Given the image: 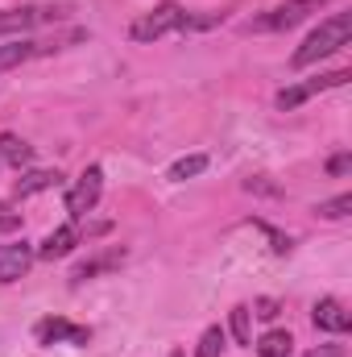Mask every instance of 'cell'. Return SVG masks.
I'll return each mask as SVG.
<instances>
[{
  "instance_id": "cell-1",
  "label": "cell",
  "mask_w": 352,
  "mask_h": 357,
  "mask_svg": "<svg viewBox=\"0 0 352 357\" xmlns=\"http://www.w3.org/2000/svg\"><path fill=\"white\" fill-rule=\"evenodd\" d=\"M352 38V17L349 13H332V17H323L319 21V29L290 54V67L294 71H303V67H311V63H319V59H328V54H336V50H344Z\"/></svg>"
},
{
  "instance_id": "cell-2",
  "label": "cell",
  "mask_w": 352,
  "mask_h": 357,
  "mask_svg": "<svg viewBox=\"0 0 352 357\" xmlns=\"http://www.w3.org/2000/svg\"><path fill=\"white\" fill-rule=\"evenodd\" d=\"M178 29H191V13L182 4H175V0H166V4H154L150 13H141L129 25V38L133 42H158V38L178 33Z\"/></svg>"
},
{
  "instance_id": "cell-3",
  "label": "cell",
  "mask_w": 352,
  "mask_h": 357,
  "mask_svg": "<svg viewBox=\"0 0 352 357\" xmlns=\"http://www.w3.org/2000/svg\"><path fill=\"white\" fill-rule=\"evenodd\" d=\"M328 0H286V4H278V8H269V13H262L249 29L253 33H282V29H294L298 21H307L311 13H319Z\"/></svg>"
},
{
  "instance_id": "cell-4",
  "label": "cell",
  "mask_w": 352,
  "mask_h": 357,
  "mask_svg": "<svg viewBox=\"0 0 352 357\" xmlns=\"http://www.w3.org/2000/svg\"><path fill=\"white\" fill-rule=\"evenodd\" d=\"M352 79V71H332V75H319V79H303V84H290V88H282L273 96V104L282 108V112H290V108H298V104H307L311 96H319V91H332V88H344Z\"/></svg>"
},
{
  "instance_id": "cell-5",
  "label": "cell",
  "mask_w": 352,
  "mask_h": 357,
  "mask_svg": "<svg viewBox=\"0 0 352 357\" xmlns=\"http://www.w3.org/2000/svg\"><path fill=\"white\" fill-rule=\"evenodd\" d=\"M33 341L38 345H88L91 341V328L83 324H71L67 316H46V320H38V328H33Z\"/></svg>"
},
{
  "instance_id": "cell-6",
  "label": "cell",
  "mask_w": 352,
  "mask_h": 357,
  "mask_svg": "<svg viewBox=\"0 0 352 357\" xmlns=\"http://www.w3.org/2000/svg\"><path fill=\"white\" fill-rule=\"evenodd\" d=\"M99 191H104V171H99V167H88V171L79 175V183L67 191V216H71V220L88 216L91 208L99 204Z\"/></svg>"
},
{
  "instance_id": "cell-7",
  "label": "cell",
  "mask_w": 352,
  "mask_h": 357,
  "mask_svg": "<svg viewBox=\"0 0 352 357\" xmlns=\"http://www.w3.org/2000/svg\"><path fill=\"white\" fill-rule=\"evenodd\" d=\"M63 13L58 8H0V38L4 33H25L33 25H46V21H58Z\"/></svg>"
},
{
  "instance_id": "cell-8",
  "label": "cell",
  "mask_w": 352,
  "mask_h": 357,
  "mask_svg": "<svg viewBox=\"0 0 352 357\" xmlns=\"http://www.w3.org/2000/svg\"><path fill=\"white\" fill-rule=\"evenodd\" d=\"M311 320H315V328H319V333H336V337H344V333L352 328V316H349V307H344L340 299H332V295L315 303V312H311Z\"/></svg>"
},
{
  "instance_id": "cell-9",
  "label": "cell",
  "mask_w": 352,
  "mask_h": 357,
  "mask_svg": "<svg viewBox=\"0 0 352 357\" xmlns=\"http://www.w3.org/2000/svg\"><path fill=\"white\" fill-rule=\"evenodd\" d=\"M79 237H83V233H79V225H75V220H67V225H58V229H54V233H50V237L33 250V258H46V262L67 258V254L79 245Z\"/></svg>"
},
{
  "instance_id": "cell-10",
  "label": "cell",
  "mask_w": 352,
  "mask_h": 357,
  "mask_svg": "<svg viewBox=\"0 0 352 357\" xmlns=\"http://www.w3.org/2000/svg\"><path fill=\"white\" fill-rule=\"evenodd\" d=\"M125 266V250H104V254H95L88 262H79L75 274H71V282H88V278H99V274H112V270Z\"/></svg>"
},
{
  "instance_id": "cell-11",
  "label": "cell",
  "mask_w": 352,
  "mask_h": 357,
  "mask_svg": "<svg viewBox=\"0 0 352 357\" xmlns=\"http://www.w3.org/2000/svg\"><path fill=\"white\" fill-rule=\"evenodd\" d=\"M33 262V250L21 241V245H0V282H17Z\"/></svg>"
},
{
  "instance_id": "cell-12",
  "label": "cell",
  "mask_w": 352,
  "mask_h": 357,
  "mask_svg": "<svg viewBox=\"0 0 352 357\" xmlns=\"http://www.w3.org/2000/svg\"><path fill=\"white\" fill-rule=\"evenodd\" d=\"M63 175L58 171H29V175H21L13 183V195L17 199H25V195H38V191H50V187H58Z\"/></svg>"
},
{
  "instance_id": "cell-13",
  "label": "cell",
  "mask_w": 352,
  "mask_h": 357,
  "mask_svg": "<svg viewBox=\"0 0 352 357\" xmlns=\"http://www.w3.org/2000/svg\"><path fill=\"white\" fill-rule=\"evenodd\" d=\"M46 50H54V46H46V42H17V46H0V75L4 71H13V67H21L25 59H33V54H46Z\"/></svg>"
},
{
  "instance_id": "cell-14",
  "label": "cell",
  "mask_w": 352,
  "mask_h": 357,
  "mask_svg": "<svg viewBox=\"0 0 352 357\" xmlns=\"http://www.w3.org/2000/svg\"><path fill=\"white\" fill-rule=\"evenodd\" d=\"M33 162V150L21 142V137H13V133H0V167H29Z\"/></svg>"
},
{
  "instance_id": "cell-15",
  "label": "cell",
  "mask_w": 352,
  "mask_h": 357,
  "mask_svg": "<svg viewBox=\"0 0 352 357\" xmlns=\"http://www.w3.org/2000/svg\"><path fill=\"white\" fill-rule=\"evenodd\" d=\"M290 349H294V337L282 333V328L265 333L262 341H257V357H290Z\"/></svg>"
},
{
  "instance_id": "cell-16",
  "label": "cell",
  "mask_w": 352,
  "mask_h": 357,
  "mask_svg": "<svg viewBox=\"0 0 352 357\" xmlns=\"http://www.w3.org/2000/svg\"><path fill=\"white\" fill-rule=\"evenodd\" d=\"M224 354V328L220 324H211L203 337H199V349H195V357H220Z\"/></svg>"
},
{
  "instance_id": "cell-17",
  "label": "cell",
  "mask_w": 352,
  "mask_h": 357,
  "mask_svg": "<svg viewBox=\"0 0 352 357\" xmlns=\"http://www.w3.org/2000/svg\"><path fill=\"white\" fill-rule=\"evenodd\" d=\"M199 171H207V154H191V158H178L175 167H170V178L182 183V178L199 175Z\"/></svg>"
},
{
  "instance_id": "cell-18",
  "label": "cell",
  "mask_w": 352,
  "mask_h": 357,
  "mask_svg": "<svg viewBox=\"0 0 352 357\" xmlns=\"http://www.w3.org/2000/svg\"><path fill=\"white\" fill-rule=\"evenodd\" d=\"M249 316H253V312H249L245 303H241V307H232V320H228V324H232L237 345H253V337H249Z\"/></svg>"
},
{
  "instance_id": "cell-19",
  "label": "cell",
  "mask_w": 352,
  "mask_h": 357,
  "mask_svg": "<svg viewBox=\"0 0 352 357\" xmlns=\"http://www.w3.org/2000/svg\"><path fill=\"white\" fill-rule=\"evenodd\" d=\"M352 212V195L344 191V195H336V199H323L319 204V216H328V220H340V216H349Z\"/></svg>"
},
{
  "instance_id": "cell-20",
  "label": "cell",
  "mask_w": 352,
  "mask_h": 357,
  "mask_svg": "<svg viewBox=\"0 0 352 357\" xmlns=\"http://www.w3.org/2000/svg\"><path fill=\"white\" fill-rule=\"evenodd\" d=\"M257 229H262L265 237H269V245H273V254H290V250H294V241H290V237H282L278 229H269V225H262V220H257Z\"/></svg>"
},
{
  "instance_id": "cell-21",
  "label": "cell",
  "mask_w": 352,
  "mask_h": 357,
  "mask_svg": "<svg viewBox=\"0 0 352 357\" xmlns=\"http://www.w3.org/2000/svg\"><path fill=\"white\" fill-rule=\"evenodd\" d=\"M249 312H257V316H262V320H273V316H278V312H282V307H278V299H257V303H253V307H249Z\"/></svg>"
},
{
  "instance_id": "cell-22",
  "label": "cell",
  "mask_w": 352,
  "mask_h": 357,
  "mask_svg": "<svg viewBox=\"0 0 352 357\" xmlns=\"http://www.w3.org/2000/svg\"><path fill=\"white\" fill-rule=\"evenodd\" d=\"M21 229V216L17 212H8L4 204H0V233H17Z\"/></svg>"
},
{
  "instance_id": "cell-23",
  "label": "cell",
  "mask_w": 352,
  "mask_h": 357,
  "mask_svg": "<svg viewBox=\"0 0 352 357\" xmlns=\"http://www.w3.org/2000/svg\"><path fill=\"white\" fill-rule=\"evenodd\" d=\"M349 171H352V154H336L328 162V175H349Z\"/></svg>"
},
{
  "instance_id": "cell-24",
  "label": "cell",
  "mask_w": 352,
  "mask_h": 357,
  "mask_svg": "<svg viewBox=\"0 0 352 357\" xmlns=\"http://www.w3.org/2000/svg\"><path fill=\"white\" fill-rule=\"evenodd\" d=\"M307 357H349V354H344V345H315Z\"/></svg>"
},
{
  "instance_id": "cell-25",
  "label": "cell",
  "mask_w": 352,
  "mask_h": 357,
  "mask_svg": "<svg viewBox=\"0 0 352 357\" xmlns=\"http://www.w3.org/2000/svg\"><path fill=\"white\" fill-rule=\"evenodd\" d=\"M170 357H182V354H178V349H175V354H170Z\"/></svg>"
}]
</instances>
